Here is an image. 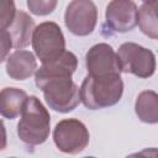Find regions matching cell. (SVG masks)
<instances>
[{
    "instance_id": "2e32d148",
    "label": "cell",
    "mask_w": 158,
    "mask_h": 158,
    "mask_svg": "<svg viewBox=\"0 0 158 158\" xmlns=\"http://www.w3.org/2000/svg\"><path fill=\"white\" fill-rule=\"evenodd\" d=\"M16 6L12 0H0V32L7 31L16 16Z\"/></svg>"
},
{
    "instance_id": "7402d4cb",
    "label": "cell",
    "mask_w": 158,
    "mask_h": 158,
    "mask_svg": "<svg viewBox=\"0 0 158 158\" xmlns=\"http://www.w3.org/2000/svg\"><path fill=\"white\" fill-rule=\"evenodd\" d=\"M10 158H16V157H10Z\"/></svg>"
},
{
    "instance_id": "44dd1931",
    "label": "cell",
    "mask_w": 158,
    "mask_h": 158,
    "mask_svg": "<svg viewBox=\"0 0 158 158\" xmlns=\"http://www.w3.org/2000/svg\"><path fill=\"white\" fill-rule=\"evenodd\" d=\"M84 158H95V157H84Z\"/></svg>"
},
{
    "instance_id": "ffe728a7",
    "label": "cell",
    "mask_w": 158,
    "mask_h": 158,
    "mask_svg": "<svg viewBox=\"0 0 158 158\" xmlns=\"http://www.w3.org/2000/svg\"><path fill=\"white\" fill-rule=\"evenodd\" d=\"M7 146V136H6V128L4 125V121L0 120V151L5 149Z\"/></svg>"
},
{
    "instance_id": "3957f363",
    "label": "cell",
    "mask_w": 158,
    "mask_h": 158,
    "mask_svg": "<svg viewBox=\"0 0 158 158\" xmlns=\"http://www.w3.org/2000/svg\"><path fill=\"white\" fill-rule=\"evenodd\" d=\"M35 83L47 105L57 112H70L80 102L79 88L72 77H35Z\"/></svg>"
},
{
    "instance_id": "8fae6325",
    "label": "cell",
    "mask_w": 158,
    "mask_h": 158,
    "mask_svg": "<svg viewBox=\"0 0 158 158\" xmlns=\"http://www.w3.org/2000/svg\"><path fill=\"white\" fill-rule=\"evenodd\" d=\"M35 27L36 26L32 17L27 12L17 10L15 20L7 30L12 41V47L15 49H23L27 47L31 43Z\"/></svg>"
},
{
    "instance_id": "6da1fadb",
    "label": "cell",
    "mask_w": 158,
    "mask_h": 158,
    "mask_svg": "<svg viewBox=\"0 0 158 158\" xmlns=\"http://www.w3.org/2000/svg\"><path fill=\"white\" fill-rule=\"evenodd\" d=\"M123 93L121 75H86L79 88V99L89 110H100L116 105Z\"/></svg>"
},
{
    "instance_id": "ba28073f",
    "label": "cell",
    "mask_w": 158,
    "mask_h": 158,
    "mask_svg": "<svg viewBox=\"0 0 158 158\" xmlns=\"http://www.w3.org/2000/svg\"><path fill=\"white\" fill-rule=\"evenodd\" d=\"M85 64L88 75L90 77L121 75L117 54L115 49L105 42L90 47L85 54Z\"/></svg>"
},
{
    "instance_id": "ac0fdd59",
    "label": "cell",
    "mask_w": 158,
    "mask_h": 158,
    "mask_svg": "<svg viewBox=\"0 0 158 158\" xmlns=\"http://www.w3.org/2000/svg\"><path fill=\"white\" fill-rule=\"evenodd\" d=\"M11 48H12V41L9 31L0 32V63L9 57Z\"/></svg>"
},
{
    "instance_id": "9c48e42d",
    "label": "cell",
    "mask_w": 158,
    "mask_h": 158,
    "mask_svg": "<svg viewBox=\"0 0 158 158\" xmlns=\"http://www.w3.org/2000/svg\"><path fill=\"white\" fill-rule=\"evenodd\" d=\"M137 5L131 0H112L105 10L107 27L116 33H126L137 26Z\"/></svg>"
},
{
    "instance_id": "30bf717a",
    "label": "cell",
    "mask_w": 158,
    "mask_h": 158,
    "mask_svg": "<svg viewBox=\"0 0 158 158\" xmlns=\"http://www.w3.org/2000/svg\"><path fill=\"white\" fill-rule=\"evenodd\" d=\"M37 70V60L32 52L16 49L6 58V73L14 80H26Z\"/></svg>"
},
{
    "instance_id": "9a60e30c",
    "label": "cell",
    "mask_w": 158,
    "mask_h": 158,
    "mask_svg": "<svg viewBox=\"0 0 158 158\" xmlns=\"http://www.w3.org/2000/svg\"><path fill=\"white\" fill-rule=\"evenodd\" d=\"M158 2L156 0L143 2L137 10V25L142 33L152 40L158 38Z\"/></svg>"
},
{
    "instance_id": "52a82bcc",
    "label": "cell",
    "mask_w": 158,
    "mask_h": 158,
    "mask_svg": "<svg viewBox=\"0 0 158 158\" xmlns=\"http://www.w3.org/2000/svg\"><path fill=\"white\" fill-rule=\"evenodd\" d=\"M98 22V9L90 0H73L67 5L64 23L70 33L84 37L90 35Z\"/></svg>"
},
{
    "instance_id": "8992f818",
    "label": "cell",
    "mask_w": 158,
    "mask_h": 158,
    "mask_svg": "<svg viewBox=\"0 0 158 158\" xmlns=\"http://www.w3.org/2000/svg\"><path fill=\"white\" fill-rule=\"evenodd\" d=\"M90 135L86 126L78 118H64L53 130V141L57 148L67 154H78L89 144Z\"/></svg>"
},
{
    "instance_id": "7c38bea8",
    "label": "cell",
    "mask_w": 158,
    "mask_h": 158,
    "mask_svg": "<svg viewBox=\"0 0 158 158\" xmlns=\"http://www.w3.org/2000/svg\"><path fill=\"white\" fill-rule=\"evenodd\" d=\"M28 95L19 88H4L0 90V116L14 120L21 115Z\"/></svg>"
},
{
    "instance_id": "7a4b0ae2",
    "label": "cell",
    "mask_w": 158,
    "mask_h": 158,
    "mask_svg": "<svg viewBox=\"0 0 158 158\" xmlns=\"http://www.w3.org/2000/svg\"><path fill=\"white\" fill-rule=\"evenodd\" d=\"M49 131V112L37 96H28L17 123L19 138L27 146H40L47 141Z\"/></svg>"
},
{
    "instance_id": "5bb4252c",
    "label": "cell",
    "mask_w": 158,
    "mask_h": 158,
    "mask_svg": "<svg viewBox=\"0 0 158 158\" xmlns=\"http://www.w3.org/2000/svg\"><path fill=\"white\" fill-rule=\"evenodd\" d=\"M137 117L146 123L154 125L158 122V95L153 90H144L138 94L135 102Z\"/></svg>"
},
{
    "instance_id": "5b68a950",
    "label": "cell",
    "mask_w": 158,
    "mask_h": 158,
    "mask_svg": "<svg viewBox=\"0 0 158 158\" xmlns=\"http://www.w3.org/2000/svg\"><path fill=\"white\" fill-rule=\"evenodd\" d=\"M116 54L121 73H130L146 79L152 77L156 72L154 53L138 43L125 42L118 47Z\"/></svg>"
},
{
    "instance_id": "4fadbf2b",
    "label": "cell",
    "mask_w": 158,
    "mask_h": 158,
    "mask_svg": "<svg viewBox=\"0 0 158 158\" xmlns=\"http://www.w3.org/2000/svg\"><path fill=\"white\" fill-rule=\"evenodd\" d=\"M78 67V59L74 53L64 51L58 58L42 64L35 73V77H72Z\"/></svg>"
},
{
    "instance_id": "e0dca14e",
    "label": "cell",
    "mask_w": 158,
    "mask_h": 158,
    "mask_svg": "<svg viewBox=\"0 0 158 158\" xmlns=\"http://www.w3.org/2000/svg\"><path fill=\"white\" fill-rule=\"evenodd\" d=\"M26 4H27V7L30 9V11L37 16L48 15V14L53 12V10L57 6L56 0H28Z\"/></svg>"
},
{
    "instance_id": "d6986e66",
    "label": "cell",
    "mask_w": 158,
    "mask_h": 158,
    "mask_svg": "<svg viewBox=\"0 0 158 158\" xmlns=\"http://www.w3.org/2000/svg\"><path fill=\"white\" fill-rule=\"evenodd\" d=\"M126 158H157V148L156 147L144 148L139 152L128 154Z\"/></svg>"
},
{
    "instance_id": "277c9868",
    "label": "cell",
    "mask_w": 158,
    "mask_h": 158,
    "mask_svg": "<svg viewBox=\"0 0 158 158\" xmlns=\"http://www.w3.org/2000/svg\"><path fill=\"white\" fill-rule=\"evenodd\" d=\"M31 43L36 57L42 64L54 60L65 51L64 35L53 21H44L36 26Z\"/></svg>"
}]
</instances>
